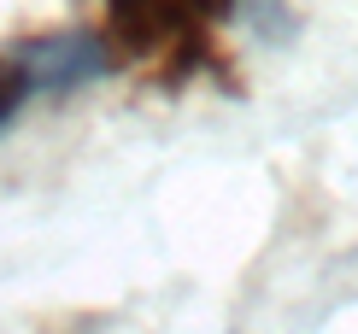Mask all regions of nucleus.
Returning a JSON list of instances; mask_svg holds the SVG:
<instances>
[{"label": "nucleus", "instance_id": "f257e3e1", "mask_svg": "<svg viewBox=\"0 0 358 334\" xmlns=\"http://www.w3.org/2000/svg\"><path fill=\"white\" fill-rule=\"evenodd\" d=\"M6 53L18 65L29 100H65V94H77V88L117 71V59L106 53V41L94 29H48V36H29Z\"/></svg>", "mask_w": 358, "mask_h": 334}, {"label": "nucleus", "instance_id": "f03ea898", "mask_svg": "<svg viewBox=\"0 0 358 334\" xmlns=\"http://www.w3.org/2000/svg\"><path fill=\"white\" fill-rule=\"evenodd\" d=\"M200 29L176 0H106V53L112 59H159L171 53L176 65L182 59H206Z\"/></svg>", "mask_w": 358, "mask_h": 334}, {"label": "nucleus", "instance_id": "7ed1b4c3", "mask_svg": "<svg viewBox=\"0 0 358 334\" xmlns=\"http://www.w3.org/2000/svg\"><path fill=\"white\" fill-rule=\"evenodd\" d=\"M29 106V88L18 77V65H12V53H0V135L18 124V112Z\"/></svg>", "mask_w": 358, "mask_h": 334}, {"label": "nucleus", "instance_id": "20e7f679", "mask_svg": "<svg viewBox=\"0 0 358 334\" xmlns=\"http://www.w3.org/2000/svg\"><path fill=\"white\" fill-rule=\"evenodd\" d=\"M176 6H182L194 24H217V18H229V6H235V0H176Z\"/></svg>", "mask_w": 358, "mask_h": 334}]
</instances>
